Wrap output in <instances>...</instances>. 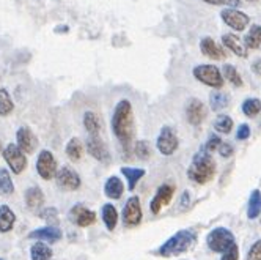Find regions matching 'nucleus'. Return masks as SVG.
<instances>
[{
    "instance_id": "nucleus-1",
    "label": "nucleus",
    "mask_w": 261,
    "mask_h": 260,
    "mask_svg": "<svg viewBox=\"0 0 261 260\" xmlns=\"http://www.w3.org/2000/svg\"><path fill=\"white\" fill-rule=\"evenodd\" d=\"M112 133L121 142L124 148H129L130 142H133L136 126H134V112H133V104L129 100L123 98L117 103L114 109V115H112Z\"/></svg>"
},
{
    "instance_id": "nucleus-2",
    "label": "nucleus",
    "mask_w": 261,
    "mask_h": 260,
    "mask_svg": "<svg viewBox=\"0 0 261 260\" xmlns=\"http://www.w3.org/2000/svg\"><path fill=\"white\" fill-rule=\"evenodd\" d=\"M216 171H217V166H216L214 158L211 156V153L206 148L203 147L194 155L191 166L188 169V177L191 181L197 184H206L216 177Z\"/></svg>"
},
{
    "instance_id": "nucleus-3",
    "label": "nucleus",
    "mask_w": 261,
    "mask_h": 260,
    "mask_svg": "<svg viewBox=\"0 0 261 260\" xmlns=\"http://www.w3.org/2000/svg\"><path fill=\"white\" fill-rule=\"evenodd\" d=\"M197 233L191 229H182L178 230L175 235H172L164 245L159 246L156 251L158 255L170 258V257H178L184 252H189L195 245H197Z\"/></svg>"
},
{
    "instance_id": "nucleus-4",
    "label": "nucleus",
    "mask_w": 261,
    "mask_h": 260,
    "mask_svg": "<svg viewBox=\"0 0 261 260\" xmlns=\"http://www.w3.org/2000/svg\"><path fill=\"white\" fill-rule=\"evenodd\" d=\"M236 243L234 235L227 227H216L206 235V245L213 252H225Z\"/></svg>"
},
{
    "instance_id": "nucleus-5",
    "label": "nucleus",
    "mask_w": 261,
    "mask_h": 260,
    "mask_svg": "<svg viewBox=\"0 0 261 260\" xmlns=\"http://www.w3.org/2000/svg\"><path fill=\"white\" fill-rule=\"evenodd\" d=\"M194 78L204 84L206 87H211L214 90H220L223 87V76L222 71L216 65H197L192 69Z\"/></svg>"
},
{
    "instance_id": "nucleus-6",
    "label": "nucleus",
    "mask_w": 261,
    "mask_h": 260,
    "mask_svg": "<svg viewBox=\"0 0 261 260\" xmlns=\"http://www.w3.org/2000/svg\"><path fill=\"white\" fill-rule=\"evenodd\" d=\"M156 147H158L159 153L164 155V156H172L178 150L179 139H178L176 131L172 126L165 125V126L161 128L159 136L156 139Z\"/></svg>"
},
{
    "instance_id": "nucleus-7",
    "label": "nucleus",
    "mask_w": 261,
    "mask_h": 260,
    "mask_svg": "<svg viewBox=\"0 0 261 260\" xmlns=\"http://www.w3.org/2000/svg\"><path fill=\"white\" fill-rule=\"evenodd\" d=\"M4 159L7 161L8 167L13 171V174L19 175L25 171L27 167V158L25 153L21 150L16 144H8L4 150Z\"/></svg>"
},
{
    "instance_id": "nucleus-8",
    "label": "nucleus",
    "mask_w": 261,
    "mask_h": 260,
    "mask_svg": "<svg viewBox=\"0 0 261 260\" xmlns=\"http://www.w3.org/2000/svg\"><path fill=\"white\" fill-rule=\"evenodd\" d=\"M220 17H222V21L225 22L231 30H234V32L246 30V27L250 22V17L244 11H241V10L234 8V7H228L225 10H222L220 11Z\"/></svg>"
},
{
    "instance_id": "nucleus-9",
    "label": "nucleus",
    "mask_w": 261,
    "mask_h": 260,
    "mask_svg": "<svg viewBox=\"0 0 261 260\" xmlns=\"http://www.w3.org/2000/svg\"><path fill=\"white\" fill-rule=\"evenodd\" d=\"M36 172L43 180H50L57 174V159L49 150H41L36 159Z\"/></svg>"
},
{
    "instance_id": "nucleus-10",
    "label": "nucleus",
    "mask_w": 261,
    "mask_h": 260,
    "mask_svg": "<svg viewBox=\"0 0 261 260\" xmlns=\"http://www.w3.org/2000/svg\"><path fill=\"white\" fill-rule=\"evenodd\" d=\"M142 205H140V199L137 196L129 197L126 205L123 208V222L127 227H136L142 222Z\"/></svg>"
},
{
    "instance_id": "nucleus-11",
    "label": "nucleus",
    "mask_w": 261,
    "mask_h": 260,
    "mask_svg": "<svg viewBox=\"0 0 261 260\" xmlns=\"http://www.w3.org/2000/svg\"><path fill=\"white\" fill-rule=\"evenodd\" d=\"M173 196H175V186H173V184H169V183L161 184V186L158 188V191H156V194H154V197L150 202L151 213L159 215V211L172 202Z\"/></svg>"
},
{
    "instance_id": "nucleus-12",
    "label": "nucleus",
    "mask_w": 261,
    "mask_h": 260,
    "mask_svg": "<svg viewBox=\"0 0 261 260\" xmlns=\"http://www.w3.org/2000/svg\"><path fill=\"white\" fill-rule=\"evenodd\" d=\"M55 180H57V184L60 188L68 190V191H76L81 188V184H82L79 174L74 172L71 167H62L60 171H57V174H55Z\"/></svg>"
},
{
    "instance_id": "nucleus-13",
    "label": "nucleus",
    "mask_w": 261,
    "mask_h": 260,
    "mask_svg": "<svg viewBox=\"0 0 261 260\" xmlns=\"http://www.w3.org/2000/svg\"><path fill=\"white\" fill-rule=\"evenodd\" d=\"M87 152L101 162L110 161V153L107 150V145L99 137V134H90V137L87 139Z\"/></svg>"
},
{
    "instance_id": "nucleus-14",
    "label": "nucleus",
    "mask_w": 261,
    "mask_h": 260,
    "mask_svg": "<svg viewBox=\"0 0 261 260\" xmlns=\"http://www.w3.org/2000/svg\"><path fill=\"white\" fill-rule=\"evenodd\" d=\"M186 119L192 126H198L206 119V107L198 100V98H191L186 104Z\"/></svg>"
},
{
    "instance_id": "nucleus-15",
    "label": "nucleus",
    "mask_w": 261,
    "mask_h": 260,
    "mask_svg": "<svg viewBox=\"0 0 261 260\" xmlns=\"http://www.w3.org/2000/svg\"><path fill=\"white\" fill-rule=\"evenodd\" d=\"M16 145L24 153H33L35 148L38 147V137L33 134L29 126H21L16 133Z\"/></svg>"
},
{
    "instance_id": "nucleus-16",
    "label": "nucleus",
    "mask_w": 261,
    "mask_h": 260,
    "mask_svg": "<svg viewBox=\"0 0 261 260\" xmlns=\"http://www.w3.org/2000/svg\"><path fill=\"white\" fill-rule=\"evenodd\" d=\"M69 218L72 219V222L79 227H88L91 224L96 222V213L88 210L87 207H84L82 203L79 205H74L69 211Z\"/></svg>"
},
{
    "instance_id": "nucleus-17",
    "label": "nucleus",
    "mask_w": 261,
    "mask_h": 260,
    "mask_svg": "<svg viewBox=\"0 0 261 260\" xmlns=\"http://www.w3.org/2000/svg\"><path fill=\"white\" fill-rule=\"evenodd\" d=\"M200 51L204 57H208L211 60H223L225 59V52L223 49L213 40L210 36H204L200 41Z\"/></svg>"
},
{
    "instance_id": "nucleus-18",
    "label": "nucleus",
    "mask_w": 261,
    "mask_h": 260,
    "mask_svg": "<svg viewBox=\"0 0 261 260\" xmlns=\"http://www.w3.org/2000/svg\"><path fill=\"white\" fill-rule=\"evenodd\" d=\"M222 44L227 49H230L234 55H238V57H242V59L247 57V48L239 41V38L234 33H223Z\"/></svg>"
},
{
    "instance_id": "nucleus-19",
    "label": "nucleus",
    "mask_w": 261,
    "mask_h": 260,
    "mask_svg": "<svg viewBox=\"0 0 261 260\" xmlns=\"http://www.w3.org/2000/svg\"><path fill=\"white\" fill-rule=\"evenodd\" d=\"M29 238H36V240L47 241V243H55V241H59L62 238V232H60L59 227L47 226V227H41V229L32 230L29 233Z\"/></svg>"
},
{
    "instance_id": "nucleus-20",
    "label": "nucleus",
    "mask_w": 261,
    "mask_h": 260,
    "mask_svg": "<svg viewBox=\"0 0 261 260\" xmlns=\"http://www.w3.org/2000/svg\"><path fill=\"white\" fill-rule=\"evenodd\" d=\"M124 193V184L123 181L118 178V177H110L107 178L106 184H104V194L109 197V199H120Z\"/></svg>"
},
{
    "instance_id": "nucleus-21",
    "label": "nucleus",
    "mask_w": 261,
    "mask_h": 260,
    "mask_svg": "<svg viewBox=\"0 0 261 260\" xmlns=\"http://www.w3.org/2000/svg\"><path fill=\"white\" fill-rule=\"evenodd\" d=\"M121 174L127 180V190L134 191L137 183L145 177L146 172H145V169H142V167H121Z\"/></svg>"
},
{
    "instance_id": "nucleus-22",
    "label": "nucleus",
    "mask_w": 261,
    "mask_h": 260,
    "mask_svg": "<svg viewBox=\"0 0 261 260\" xmlns=\"http://www.w3.org/2000/svg\"><path fill=\"white\" fill-rule=\"evenodd\" d=\"M25 203L30 210H38L44 203V193L38 186H32L25 191Z\"/></svg>"
},
{
    "instance_id": "nucleus-23",
    "label": "nucleus",
    "mask_w": 261,
    "mask_h": 260,
    "mask_svg": "<svg viewBox=\"0 0 261 260\" xmlns=\"http://www.w3.org/2000/svg\"><path fill=\"white\" fill-rule=\"evenodd\" d=\"M16 215L8 205H0V233H7L14 227Z\"/></svg>"
},
{
    "instance_id": "nucleus-24",
    "label": "nucleus",
    "mask_w": 261,
    "mask_h": 260,
    "mask_svg": "<svg viewBox=\"0 0 261 260\" xmlns=\"http://www.w3.org/2000/svg\"><path fill=\"white\" fill-rule=\"evenodd\" d=\"M102 221H104V224L107 227V230H115L117 224H118V211L117 208L112 205V203H106V205H102Z\"/></svg>"
},
{
    "instance_id": "nucleus-25",
    "label": "nucleus",
    "mask_w": 261,
    "mask_h": 260,
    "mask_svg": "<svg viewBox=\"0 0 261 260\" xmlns=\"http://www.w3.org/2000/svg\"><path fill=\"white\" fill-rule=\"evenodd\" d=\"M230 104V95L225 93V91H220V90H216L210 95V106L214 112H219V110H223L227 109Z\"/></svg>"
},
{
    "instance_id": "nucleus-26",
    "label": "nucleus",
    "mask_w": 261,
    "mask_h": 260,
    "mask_svg": "<svg viewBox=\"0 0 261 260\" xmlns=\"http://www.w3.org/2000/svg\"><path fill=\"white\" fill-rule=\"evenodd\" d=\"M261 215V191L253 190L249 197L247 203V218L249 219H256Z\"/></svg>"
},
{
    "instance_id": "nucleus-27",
    "label": "nucleus",
    "mask_w": 261,
    "mask_h": 260,
    "mask_svg": "<svg viewBox=\"0 0 261 260\" xmlns=\"http://www.w3.org/2000/svg\"><path fill=\"white\" fill-rule=\"evenodd\" d=\"M84 126L88 134H99L101 131V120L96 112L93 110H87L84 114Z\"/></svg>"
},
{
    "instance_id": "nucleus-28",
    "label": "nucleus",
    "mask_w": 261,
    "mask_h": 260,
    "mask_svg": "<svg viewBox=\"0 0 261 260\" xmlns=\"http://www.w3.org/2000/svg\"><path fill=\"white\" fill-rule=\"evenodd\" d=\"M244 46L247 49H258L261 46V26L253 24L244 36Z\"/></svg>"
},
{
    "instance_id": "nucleus-29",
    "label": "nucleus",
    "mask_w": 261,
    "mask_h": 260,
    "mask_svg": "<svg viewBox=\"0 0 261 260\" xmlns=\"http://www.w3.org/2000/svg\"><path fill=\"white\" fill-rule=\"evenodd\" d=\"M222 76H223V79H227V81H228L233 87H236V88H239V87L244 85V82H242V78H241L239 71H238L233 65H230V63L223 65V68H222Z\"/></svg>"
},
{
    "instance_id": "nucleus-30",
    "label": "nucleus",
    "mask_w": 261,
    "mask_h": 260,
    "mask_svg": "<svg viewBox=\"0 0 261 260\" xmlns=\"http://www.w3.org/2000/svg\"><path fill=\"white\" fill-rule=\"evenodd\" d=\"M30 257L32 260H50L52 258V249L43 243V241H38L30 248Z\"/></svg>"
},
{
    "instance_id": "nucleus-31",
    "label": "nucleus",
    "mask_w": 261,
    "mask_h": 260,
    "mask_svg": "<svg viewBox=\"0 0 261 260\" xmlns=\"http://www.w3.org/2000/svg\"><path fill=\"white\" fill-rule=\"evenodd\" d=\"M66 155L71 161H79L84 155V145L77 137H71L66 144Z\"/></svg>"
},
{
    "instance_id": "nucleus-32",
    "label": "nucleus",
    "mask_w": 261,
    "mask_h": 260,
    "mask_svg": "<svg viewBox=\"0 0 261 260\" xmlns=\"http://www.w3.org/2000/svg\"><path fill=\"white\" fill-rule=\"evenodd\" d=\"M241 109H242V114L250 117V119H253V117H256L261 112V100H258V98H247V100H244V103H242Z\"/></svg>"
},
{
    "instance_id": "nucleus-33",
    "label": "nucleus",
    "mask_w": 261,
    "mask_h": 260,
    "mask_svg": "<svg viewBox=\"0 0 261 260\" xmlns=\"http://www.w3.org/2000/svg\"><path fill=\"white\" fill-rule=\"evenodd\" d=\"M214 129L220 134H228L233 129V120L231 117L225 115V114H219L217 119L214 120Z\"/></svg>"
},
{
    "instance_id": "nucleus-34",
    "label": "nucleus",
    "mask_w": 261,
    "mask_h": 260,
    "mask_svg": "<svg viewBox=\"0 0 261 260\" xmlns=\"http://www.w3.org/2000/svg\"><path fill=\"white\" fill-rule=\"evenodd\" d=\"M14 193V184L11 181V175L7 169H0V194L10 196Z\"/></svg>"
},
{
    "instance_id": "nucleus-35",
    "label": "nucleus",
    "mask_w": 261,
    "mask_h": 260,
    "mask_svg": "<svg viewBox=\"0 0 261 260\" xmlns=\"http://www.w3.org/2000/svg\"><path fill=\"white\" fill-rule=\"evenodd\" d=\"M13 109H14V103L8 93V90L5 88H0V115H8L13 112Z\"/></svg>"
},
{
    "instance_id": "nucleus-36",
    "label": "nucleus",
    "mask_w": 261,
    "mask_h": 260,
    "mask_svg": "<svg viewBox=\"0 0 261 260\" xmlns=\"http://www.w3.org/2000/svg\"><path fill=\"white\" fill-rule=\"evenodd\" d=\"M134 153L139 159L145 161L151 156V145L148 140H137L134 145Z\"/></svg>"
},
{
    "instance_id": "nucleus-37",
    "label": "nucleus",
    "mask_w": 261,
    "mask_h": 260,
    "mask_svg": "<svg viewBox=\"0 0 261 260\" xmlns=\"http://www.w3.org/2000/svg\"><path fill=\"white\" fill-rule=\"evenodd\" d=\"M246 260H261V240H256L255 243L249 248Z\"/></svg>"
},
{
    "instance_id": "nucleus-38",
    "label": "nucleus",
    "mask_w": 261,
    "mask_h": 260,
    "mask_svg": "<svg viewBox=\"0 0 261 260\" xmlns=\"http://www.w3.org/2000/svg\"><path fill=\"white\" fill-rule=\"evenodd\" d=\"M204 4L216 5V7H238L241 4V0H201Z\"/></svg>"
},
{
    "instance_id": "nucleus-39",
    "label": "nucleus",
    "mask_w": 261,
    "mask_h": 260,
    "mask_svg": "<svg viewBox=\"0 0 261 260\" xmlns=\"http://www.w3.org/2000/svg\"><path fill=\"white\" fill-rule=\"evenodd\" d=\"M250 137V126L247 123H242L238 126V131H236V139L238 140H246Z\"/></svg>"
},
{
    "instance_id": "nucleus-40",
    "label": "nucleus",
    "mask_w": 261,
    "mask_h": 260,
    "mask_svg": "<svg viewBox=\"0 0 261 260\" xmlns=\"http://www.w3.org/2000/svg\"><path fill=\"white\" fill-rule=\"evenodd\" d=\"M41 218L46 219L47 222H52V224H59V215H57V210L55 208H46L41 213Z\"/></svg>"
},
{
    "instance_id": "nucleus-41",
    "label": "nucleus",
    "mask_w": 261,
    "mask_h": 260,
    "mask_svg": "<svg viewBox=\"0 0 261 260\" xmlns=\"http://www.w3.org/2000/svg\"><path fill=\"white\" fill-rule=\"evenodd\" d=\"M220 144H222V139H220L219 136L213 134V136H210V139H208L206 145H204V148H206V150L211 153V152H214V150H219Z\"/></svg>"
},
{
    "instance_id": "nucleus-42",
    "label": "nucleus",
    "mask_w": 261,
    "mask_h": 260,
    "mask_svg": "<svg viewBox=\"0 0 261 260\" xmlns=\"http://www.w3.org/2000/svg\"><path fill=\"white\" fill-rule=\"evenodd\" d=\"M238 258H239V249L236 243L225 252H222V257H220V260H238Z\"/></svg>"
},
{
    "instance_id": "nucleus-43",
    "label": "nucleus",
    "mask_w": 261,
    "mask_h": 260,
    "mask_svg": "<svg viewBox=\"0 0 261 260\" xmlns=\"http://www.w3.org/2000/svg\"><path fill=\"white\" fill-rule=\"evenodd\" d=\"M219 153L222 158H231L234 150H233V145L228 144V142H222L220 147H219Z\"/></svg>"
},
{
    "instance_id": "nucleus-44",
    "label": "nucleus",
    "mask_w": 261,
    "mask_h": 260,
    "mask_svg": "<svg viewBox=\"0 0 261 260\" xmlns=\"http://www.w3.org/2000/svg\"><path fill=\"white\" fill-rule=\"evenodd\" d=\"M252 69L255 74H261V60H255L253 65H252Z\"/></svg>"
},
{
    "instance_id": "nucleus-45",
    "label": "nucleus",
    "mask_w": 261,
    "mask_h": 260,
    "mask_svg": "<svg viewBox=\"0 0 261 260\" xmlns=\"http://www.w3.org/2000/svg\"><path fill=\"white\" fill-rule=\"evenodd\" d=\"M249 2H256V0H249Z\"/></svg>"
},
{
    "instance_id": "nucleus-46",
    "label": "nucleus",
    "mask_w": 261,
    "mask_h": 260,
    "mask_svg": "<svg viewBox=\"0 0 261 260\" xmlns=\"http://www.w3.org/2000/svg\"><path fill=\"white\" fill-rule=\"evenodd\" d=\"M0 260H4V258H0Z\"/></svg>"
},
{
    "instance_id": "nucleus-47",
    "label": "nucleus",
    "mask_w": 261,
    "mask_h": 260,
    "mask_svg": "<svg viewBox=\"0 0 261 260\" xmlns=\"http://www.w3.org/2000/svg\"><path fill=\"white\" fill-rule=\"evenodd\" d=\"M259 222H261V221H259Z\"/></svg>"
}]
</instances>
